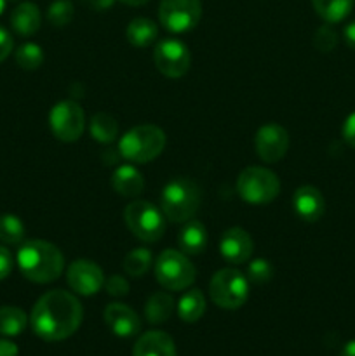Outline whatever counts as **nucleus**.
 Masks as SVG:
<instances>
[{"instance_id":"obj_1","label":"nucleus","mask_w":355,"mask_h":356,"mask_svg":"<svg viewBox=\"0 0 355 356\" xmlns=\"http://www.w3.org/2000/svg\"><path fill=\"white\" fill-rule=\"evenodd\" d=\"M84 309L79 299L66 291L45 292L31 309V329L49 343L68 339L79 330Z\"/></svg>"},{"instance_id":"obj_2","label":"nucleus","mask_w":355,"mask_h":356,"mask_svg":"<svg viewBox=\"0 0 355 356\" xmlns=\"http://www.w3.org/2000/svg\"><path fill=\"white\" fill-rule=\"evenodd\" d=\"M17 266L24 278L35 284H51L61 277L65 257L61 250L45 240H28L17 250Z\"/></svg>"},{"instance_id":"obj_3","label":"nucleus","mask_w":355,"mask_h":356,"mask_svg":"<svg viewBox=\"0 0 355 356\" xmlns=\"http://www.w3.org/2000/svg\"><path fill=\"white\" fill-rule=\"evenodd\" d=\"M200 188L188 177H174L164 186L160 195V209L173 222H187L195 218L200 207Z\"/></svg>"},{"instance_id":"obj_4","label":"nucleus","mask_w":355,"mask_h":356,"mask_svg":"<svg viewBox=\"0 0 355 356\" xmlns=\"http://www.w3.org/2000/svg\"><path fill=\"white\" fill-rule=\"evenodd\" d=\"M166 148V132L152 124L129 129L118 141L122 159L132 163H146L155 160Z\"/></svg>"},{"instance_id":"obj_5","label":"nucleus","mask_w":355,"mask_h":356,"mask_svg":"<svg viewBox=\"0 0 355 356\" xmlns=\"http://www.w3.org/2000/svg\"><path fill=\"white\" fill-rule=\"evenodd\" d=\"M237 193L246 204L267 205L281 193V181L267 167H247L239 174Z\"/></svg>"},{"instance_id":"obj_6","label":"nucleus","mask_w":355,"mask_h":356,"mask_svg":"<svg viewBox=\"0 0 355 356\" xmlns=\"http://www.w3.org/2000/svg\"><path fill=\"white\" fill-rule=\"evenodd\" d=\"M166 216L162 209L145 200H136L125 207L124 219L132 235L141 242H159L166 232Z\"/></svg>"},{"instance_id":"obj_7","label":"nucleus","mask_w":355,"mask_h":356,"mask_svg":"<svg viewBox=\"0 0 355 356\" xmlns=\"http://www.w3.org/2000/svg\"><path fill=\"white\" fill-rule=\"evenodd\" d=\"M212 302L223 309H239L249 298V282L233 268H225L212 275L209 284Z\"/></svg>"},{"instance_id":"obj_8","label":"nucleus","mask_w":355,"mask_h":356,"mask_svg":"<svg viewBox=\"0 0 355 356\" xmlns=\"http://www.w3.org/2000/svg\"><path fill=\"white\" fill-rule=\"evenodd\" d=\"M155 277L167 291H184L195 282L197 271L187 254L181 250L167 249L157 257Z\"/></svg>"},{"instance_id":"obj_9","label":"nucleus","mask_w":355,"mask_h":356,"mask_svg":"<svg viewBox=\"0 0 355 356\" xmlns=\"http://www.w3.org/2000/svg\"><path fill=\"white\" fill-rule=\"evenodd\" d=\"M49 127L59 141H79L86 129V115L75 101H59L49 111Z\"/></svg>"},{"instance_id":"obj_10","label":"nucleus","mask_w":355,"mask_h":356,"mask_svg":"<svg viewBox=\"0 0 355 356\" xmlns=\"http://www.w3.org/2000/svg\"><path fill=\"white\" fill-rule=\"evenodd\" d=\"M202 17L200 0H160L159 19L167 31L187 33Z\"/></svg>"},{"instance_id":"obj_11","label":"nucleus","mask_w":355,"mask_h":356,"mask_svg":"<svg viewBox=\"0 0 355 356\" xmlns=\"http://www.w3.org/2000/svg\"><path fill=\"white\" fill-rule=\"evenodd\" d=\"M153 61L157 70L167 79H181L188 73L191 56L187 45L178 38H164L155 45Z\"/></svg>"},{"instance_id":"obj_12","label":"nucleus","mask_w":355,"mask_h":356,"mask_svg":"<svg viewBox=\"0 0 355 356\" xmlns=\"http://www.w3.org/2000/svg\"><path fill=\"white\" fill-rule=\"evenodd\" d=\"M70 289L80 296H94L103 289L104 273L94 261L77 259L66 271Z\"/></svg>"},{"instance_id":"obj_13","label":"nucleus","mask_w":355,"mask_h":356,"mask_svg":"<svg viewBox=\"0 0 355 356\" xmlns=\"http://www.w3.org/2000/svg\"><path fill=\"white\" fill-rule=\"evenodd\" d=\"M254 148L258 156L267 163H275L289 149V134L282 125L278 124H265L258 129L256 138H254Z\"/></svg>"},{"instance_id":"obj_14","label":"nucleus","mask_w":355,"mask_h":356,"mask_svg":"<svg viewBox=\"0 0 355 356\" xmlns=\"http://www.w3.org/2000/svg\"><path fill=\"white\" fill-rule=\"evenodd\" d=\"M254 250L253 238L242 228H228L219 240V254L230 264H244L251 259Z\"/></svg>"},{"instance_id":"obj_15","label":"nucleus","mask_w":355,"mask_h":356,"mask_svg":"<svg viewBox=\"0 0 355 356\" xmlns=\"http://www.w3.org/2000/svg\"><path fill=\"white\" fill-rule=\"evenodd\" d=\"M104 323L110 327L111 332L118 337L136 336L141 330V320L136 315L134 309L122 302H111L104 308Z\"/></svg>"},{"instance_id":"obj_16","label":"nucleus","mask_w":355,"mask_h":356,"mask_svg":"<svg viewBox=\"0 0 355 356\" xmlns=\"http://www.w3.org/2000/svg\"><path fill=\"white\" fill-rule=\"evenodd\" d=\"M292 207L301 221L317 222L326 212V200L315 186H299L292 195Z\"/></svg>"},{"instance_id":"obj_17","label":"nucleus","mask_w":355,"mask_h":356,"mask_svg":"<svg viewBox=\"0 0 355 356\" xmlns=\"http://www.w3.org/2000/svg\"><path fill=\"white\" fill-rule=\"evenodd\" d=\"M132 356H176V346L169 334L150 330L136 341Z\"/></svg>"},{"instance_id":"obj_18","label":"nucleus","mask_w":355,"mask_h":356,"mask_svg":"<svg viewBox=\"0 0 355 356\" xmlns=\"http://www.w3.org/2000/svg\"><path fill=\"white\" fill-rule=\"evenodd\" d=\"M178 245L180 250L187 256H197L202 254L207 247V229L197 219H190L184 222L181 228L180 235H178Z\"/></svg>"},{"instance_id":"obj_19","label":"nucleus","mask_w":355,"mask_h":356,"mask_svg":"<svg viewBox=\"0 0 355 356\" xmlns=\"http://www.w3.org/2000/svg\"><path fill=\"white\" fill-rule=\"evenodd\" d=\"M111 186L122 197H138L145 190V179L143 174L134 165H120L111 174Z\"/></svg>"},{"instance_id":"obj_20","label":"nucleus","mask_w":355,"mask_h":356,"mask_svg":"<svg viewBox=\"0 0 355 356\" xmlns=\"http://www.w3.org/2000/svg\"><path fill=\"white\" fill-rule=\"evenodd\" d=\"M40 23V9L31 2L19 3V6L14 7L13 14H10V26L16 33L23 35V37H30V35L37 33Z\"/></svg>"},{"instance_id":"obj_21","label":"nucleus","mask_w":355,"mask_h":356,"mask_svg":"<svg viewBox=\"0 0 355 356\" xmlns=\"http://www.w3.org/2000/svg\"><path fill=\"white\" fill-rule=\"evenodd\" d=\"M125 37L134 47H148L159 37V26L148 17H136L127 24Z\"/></svg>"},{"instance_id":"obj_22","label":"nucleus","mask_w":355,"mask_h":356,"mask_svg":"<svg viewBox=\"0 0 355 356\" xmlns=\"http://www.w3.org/2000/svg\"><path fill=\"white\" fill-rule=\"evenodd\" d=\"M205 313V298L198 289H190L178 301V315L183 322L195 323Z\"/></svg>"},{"instance_id":"obj_23","label":"nucleus","mask_w":355,"mask_h":356,"mask_svg":"<svg viewBox=\"0 0 355 356\" xmlns=\"http://www.w3.org/2000/svg\"><path fill=\"white\" fill-rule=\"evenodd\" d=\"M174 312V299L166 292H155L145 305V316L150 323L159 325L167 322Z\"/></svg>"},{"instance_id":"obj_24","label":"nucleus","mask_w":355,"mask_h":356,"mask_svg":"<svg viewBox=\"0 0 355 356\" xmlns=\"http://www.w3.org/2000/svg\"><path fill=\"white\" fill-rule=\"evenodd\" d=\"M312 6L326 23L334 24L350 16L354 0H312Z\"/></svg>"},{"instance_id":"obj_25","label":"nucleus","mask_w":355,"mask_h":356,"mask_svg":"<svg viewBox=\"0 0 355 356\" xmlns=\"http://www.w3.org/2000/svg\"><path fill=\"white\" fill-rule=\"evenodd\" d=\"M89 132L93 136V139H96L97 143H113L118 136V124L110 113L106 111H100V113L94 115L89 122Z\"/></svg>"},{"instance_id":"obj_26","label":"nucleus","mask_w":355,"mask_h":356,"mask_svg":"<svg viewBox=\"0 0 355 356\" xmlns=\"http://www.w3.org/2000/svg\"><path fill=\"white\" fill-rule=\"evenodd\" d=\"M26 313L16 306H2L0 308V336H19L26 329Z\"/></svg>"},{"instance_id":"obj_27","label":"nucleus","mask_w":355,"mask_h":356,"mask_svg":"<svg viewBox=\"0 0 355 356\" xmlns=\"http://www.w3.org/2000/svg\"><path fill=\"white\" fill-rule=\"evenodd\" d=\"M152 263H153L152 252H150L148 249H145V247H139V249L131 250V252L124 257V261H122V268H124L125 275L139 278L143 277V275H146V271L150 270Z\"/></svg>"},{"instance_id":"obj_28","label":"nucleus","mask_w":355,"mask_h":356,"mask_svg":"<svg viewBox=\"0 0 355 356\" xmlns=\"http://www.w3.org/2000/svg\"><path fill=\"white\" fill-rule=\"evenodd\" d=\"M24 233H26V228L17 216H0V242L7 243V245H17L23 242Z\"/></svg>"},{"instance_id":"obj_29","label":"nucleus","mask_w":355,"mask_h":356,"mask_svg":"<svg viewBox=\"0 0 355 356\" xmlns=\"http://www.w3.org/2000/svg\"><path fill=\"white\" fill-rule=\"evenodd\" d=\"M14 58H16V63L19 68L33 72V70L40 68L42 63H44V51L37 44H23L16 51Z\"/></svg>"},{"instance_id":"obj_30","label":"nucleus","mask_w":355,"mask_h":356,"mask_svg":"<svg viewBox=\"0 0 355 356\" xmlns=\"http://www.w3.org/2000/svg\"><path fill=\"white\" fill-rule=\"evenodd\" d=\"M73 14H75V9H73V3L70 0H56L49 6L47 19L51 24L61 28L72 23Z\"/></svg>"},{"instance_id":"obj_31","label":"nucleus","mask_w":355,"mask_h":356,"mask_svg":"<svg viewBox=\"0 0 355 356\" xmlns=\"http://www.w3.org/2000/svg\"><path fill=\"white\" fill-rule=\"evenodd\" d=\"M274 277V266L268 259H254L247 266V280L253 284H267Z\"/></svg>"},{"instance_id":"obj_32","label":"nucleus","mask_w":355,"mask_h":356,"mask_svg":"<svg viewBox=\"0 0 355 356\" xmlns=\"http://www.w3.org/2000/svg\"><path fill=\"white\" fill-rule=\"evenodd\" d=\"M313 45L320 52H331L338 45V33L329 23L322 24L313 35Z\"/></svg>"},{"instance_id":"obj_33","label":"nucleus","mask_w":355,"mask_h":356,"mask_svg":"<svg viewBox=\"0 0 355 356\" xmlns=\"http://www.w3.org/2000/svg\"><path fill=\"white\" fill-rule=\"evenodd\" d=\"M103 287L113 298H124L129 294V284L122 275H111L108 280H104Z\"/></svg>"},{"instance_id":"obj_34","label":"nucleus","mask_w":355,"mask_h":356,"mask_svg":"<svg viewBox=\"0 0 355 356\" xmlns=\"http://www.w3.org/2000/svg\"><path fill=\"white\" fill-rule=\"evenodd\" d=\"M341 136H343L345 143L348 146L355 148V111L345 118L343 127H341Z\"/></svg>"},{"instance_id":"obj_35","label":"nucleus","mask_w":355,"mask_h":356,"mask_svg":"<svg viewBox=\"0 0 355 356\" xmlns=\"http://www.w3.org/2000/svg\"><path fill=\"white\" fill-rule=\"evenodd\" d=\"M13 254L9 252V249L0 245V280H6V278L9 277L10 271H13Z\"/></svg>"},{"instance_id":"obj_36","label":"nucleus","mask_w":355,"mask_h":356,"mask_svg":"<svg viewBox=\"0 0 355 356\" xmlns=\"http://www.w3.org/2000/svg\"><path fill=\"white\" fill-rule=\"evenodd\" d=\"M13 47H14L13 37H10V33L6 30V28L0 26V63H2L3 59L9 58V54L13 52Z\"/></svg>"},{"instance_id":"obj_37","label":"nucleus","mask_w":355,"mask_h":356,"mask_svg":"<svg viewBox=\"0 0 355 356\" xmlns=\"http://www.w3.org/2000/svg\"><path fill=\"white\" fill-rule=\"evenodd\" d=\"M17 346L13 341L0 339V356H17Z\"/></svg>"},{"instance_id":"obj_38","label":"nucleus","mask_w":355,"mask_h":356,"mask_svg":"<svg viewBox=\"0 0 355 356\" xmlns=\"http://www.w3.org/2000/svg\"><path fill=\"white\" fill-rule=\"evenodd\" d=\"M343 38L347 42V45L355 51V21L348 23L343 30Z\"/></svg>"},{"instance_id":"obj_39","label":"nucleus","mask_w":355,"mask_h":356,"mask_svg":"<svg viewBox=\"0 0 355 356\" xmlns=\"http://www.w3.org/2000/svg\"><path fill=\"white\" fill-rule=\"evenodd\" d=\"M86 2L96 10H106V9H110L111 6H113L115 0H86Z\"/></svg>"},{"instance_id":"obj_40","label":"nucleus","mask_w":355,"mask_h":356,"mask_svg":"<svg viewBox=\"0 0 355 356\" xmlns=\"http://www.w3.org/2000/svg\"><path fill=\"white\" fill-rule=\"evenodd\" d=\"M340 356H355V339L350 341V343L345 344L343 350H341Z\"/></svg>"},{"instance_id":"obj_41","label":"nucleus","mask_w":355,"mask_h":356,"mask_svg":"<svg viewBox=\"0 0 355 356\" xmlns=\"http://www.w3.org/2000/svg\"><path fill=\"white\" fill-rule=\"evenodd\" d=\"M118 2L125 3V6H131V7H139V6H145V3H148L150 0H118Z\"/></svg>"},{"instance_id":"obj_42","label":"nucleus","mask_w":355,"mask_h":356,"mask_svg":"<svg viewBox=\"0 0 355 356\" xmlns=\"http://www.w3.org/2000/svg\"><path fill=\"white\" fill-rule=\"evenodd\" d=\"M3 9H6V0H0V14L3 13Z\"/></svg>"}]
</instances>
